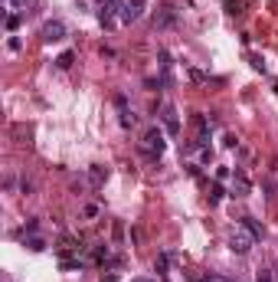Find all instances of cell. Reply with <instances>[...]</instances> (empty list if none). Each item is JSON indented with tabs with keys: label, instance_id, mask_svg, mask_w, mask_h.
<instances>
[{
	"label": "cell",
	"instance_id": "1",
	"mask_svg": "<svg viewBox=\"0 0 278 282\" xmlns=\"http://www.w3.org/2000/svg\"><path fill=\"white\" fill-rule=\"evenodd\" d=\"M226 243H229V250L236 253V256H246V253L252 250V246H255L258 240H255V236L249 233V230H246L242 223H236V226L229 230V240H226Z\"/></svg>",
	"mask_w": 278,
	"mask_h": 282
},
{
	"label": "cell",
	"instance_id": "2",
	"mask_svg": "<svg viewBox=\"0 0 278 282\" xmlns=\"http://www.w3.org/2000/svg\"><path fill=\"white\" fill-rule=\"evenodd\" d=\"M141 151H144V154H154V157H160V154L167 151V141H164V131H160L157 125L144 131V138H141Z\"/></svg>",
	"mask_w": 278,
	"mask_h": 282
},
{
	"label": "cell",
	"instance_id": "3",
	"mask_svg": "<svg viewBox=\"0 0 278 282\" xmlns=\"http://www.w3.org/2000/svg\"><path fill=\"white\" fill-rule=\"evenodd\" d=\"M40 40H43V43H59V40H66V23H62V20H46V23H43V30H40Z\"/></svg>",
	"mask_w": 278,
	"mask_h": 282
},
{
	"label": "cell",
	"instance_id": "4",
	"mask_svg": "<svg viewBox=\"0 0 278 282\" xmlns=\"http://www.w3.org/2000/svg\"><path fill=\"white\" fill-rule=\"evenodd\" d=\"M144 7H147V0H124L121 4V23L141 20V16H144Z\"/></svg>",
	"mask_w": 278,
	"mask_h": 282
},
{
	"label": "cell",
	"instance_id": "5",
	"mask_svg": "<svg viewBox=\"0 0 278 282\" xmlns=\"http://www.w3.org/2000/svg\"><path fill=\"white\" fill-rule=\"evenodd\" d=\"M229 190H232V197H249V190H252V181H249L242 171H236V174H229Z\"/></svg>",
	"mask_w": 278,
	"mask_h": 282
},
{
	"label": "cell",
	"instance_id": "6",
	"mask_svg": "<svg viewBox=\"0 0 278 282\" xmlns=\"http://www.w3.org/2000/svg\"><path fill=\"white\" fill-rule=\"evenodd\" d=\"M160 118H164V128L170 131V135H177V131H180V118H177V109L170 102L160 105Z\"/></svg>",
	"mask_w": 278,
	"mask_h": 282
},
{
	"label": "cell",
	"instance_id": "7",
	"mask_svg": "<svg viewBox=\"0 0 278 282\" xmlns=\"http://www.w3.org/2000/svg\"><path fill=\"white\" fill-rule=\"evenodd\" d=\"M177 20V10H174V4H160L157 10H154V26H160V30H164V26H170Z\"/></svg>",
	"mask_w": 278,
	"mask_h": 282
},
{
	"label": "cell",
	"instance_id": "8",
	"mask_svg": "<svg viewBox=\"0 0 278 282\" xmlns=\"http://www.w3.org/2000/svg\"><path fill=\"white\" fill-rule=\"evenodd\" d=\"M105 181H108V167H102V164L88 167V184H92V187H102Z\"/></svg>",
	"mask_w": 278,
	"mask_h": 282
},
{
	"label": "cell",
	"instance_id": "9",
	"mask_svg": "<svg viewBox=\"0 0 278 282\" xmlns=\"http://www.w3.org/2000/svg\"><path fill=\"white\" fill-rule=\"evenodd\" d=\"M242 226H246V230L252 233L255 240H262V236H265V226L258 223V220H252V217H242Z\"/></svg>",
	"mask_w": 278,
	"mask_h": 282
},
{
	"label": "cell",
	"instance_id": "10",
	"mask_svg": "<svg viewBox=\"0 0 278 282\" xmlns=\"http://www.w3.org/2000/svg\"><path fill=\"white\" fill-rule=\"evenodd\" d=\"M23 246H26V250H33V253H43V250H46V240L36 236V233H30V236H23Z\"/></svg>",
	"mask_w": 278,
	"mask_h": 282
},
{
	"label": "cell",
	"instance_id": "11",
	"mask_svg": "<svg viewBox=\"0 0 278 282\" xmlns=\"http://www.w3.org/2000/svg\"><path fill=\"white\" fill-rule=\"evenodd\" d=\"M115 7H118V4H102V7H98V23H102V26H112V10H115Z\"/></svg>",
	"mask_w": 278,
	"mask_h": 282
},
{
	"label": "cell",
	"instance_id": "12",
	"mask_svg": "<svg viewBox=\"0 0 278 282\" xmlns=\"http://www.w3.org/2000/svg\"><path fill=\"white\" fill-rule=\"evenodd\" d=\"M72 59H76V52H72V49H66V52H62V56L56 59V66H59V69H69V66H72Z\"/></svg>",
	"mask_w": 278,
	"mask_h": 282
},
{
	"label": "cell",
	"instance_id": "13",
	"mask_svg": "<svg viewBox=\"0 0 278 282\" xmlns=\"http://www.w3.org/2000/svg\"><path fill=\"white\" fill-rule=\"evenodd\" d=\"M157 59H160V69H164V76H167L170 66H174V63H170V52H167V49H157Z\"/></svg>",
	"mask_w": 278,
	"mask_h": 282
},
{
	"label": "cell",
	"instance_id": "14",
	"mask_svg": "<svg viewBox=\"0 0 278 282\" xmlns=\"http://www.w3.org/2000/svg\"><path fill=\"white\" fill-rule=\"evenodd\" d=\"M167 262H170V256H157V259H154L157 276H170V272H167Z\"/></svg>",
	"mask_w": 278,
	"mask_h": 282
},
{
	"label": "cell",
	"instance_id": "15",
	"mask_svg": "<svg viewBox=\"0 0 278 282\" xmlns=\"http://www.w3.org/2000/svg\"><path fill=\"white\" fill-rule=\"evenodd\" d=\"M82 214H85V220H95L98 214H102V207H98V204H85V207H82Z\"/></svg>",
	"mask_w": 278,
	"mask_h": 282
},
{
	"label": "cell",
	"instance_id": "16",
	"mask_svg": "<svg viewBox=\"0 0 278 282\" xmlns=\"http://www.w3.org/2000/svg\"><path fill=\"white\" fill-rule=\"evenodd\" d=\"M219 200H223V187L213 184V187H210V204H219Z\"/></svg>",
	"mask_w": 278,
	"mask_h": 282
},
{
	"label": "cell",
	"instance_id": "17",
	"mask_svg": "<svg viewBox=\"0 0 278 282\" xmlns=\"http://www.w3.org/2000/svg\"><path fill=\"white\" fill-rule=\"evenodd\" d=\"M16 26H20V16H16V13H7V30H16Z\"/></svg>",
	"mask_w": 278,
	"mask_h": 282
},
{
	"label": "cell",
	"instance_id": "18",
	"mask_svg": "<svg viewBox=\"0 0 278 282\" xmlns=\"http://www.w3.org/2000/svg\"><path fill=\"white\" fill-rule=\"evenodd\" d=\"M200 282H229V279H226V276H203Z\"/></svg>",
	"mask_w": 278,
	"mask_h": 282
},
{
	"label": "cell",
	"instance_id": "19",
	"mask_svg": "<svg viewBox=\"0 0 278 282\" xmlns=\"http://www.w3.org/2000/svg\"><path fill=\"white\" fill-rule=\"evenodd\" d=\"M102 282H118V276H115V272H108V276H105V272H102Z\"/></svg>",
	"mask_w": 278,
	"mask_h": 282
},
{
	"label": "cell",
	"instance_id": "20",
	"mask_svg": "<svg viewBox=\"0 0 278 282\" xmlns=\"http://www.w3.org/2000/svg\"><path fill=\"white\" fill-rule=\"evenodd\" d=\"M258 282H272V279H268V272H262V279H258Z\"/></svg>",
	"mask_w": 278,
	"mask_h": 282
},
{
	"label": "cell",
	"instance_id": "21",
	"mask_svg": "<svg viewBox=\"0 0 278 282\" xmlns=\"http://www.w3.org/2000/svg\"><path fill=\"white\" fill-rule=\"evenodd\" d=\"M98 4H118V0H98Z\"/></svg>",
	"mask_w": 278,
	"mask_h": 282
},
{
	"label": "cell",
	"instance_id": "22",
	"mask_svg": "<svg viewBox=\"0 0 278 282\" xmlns=\"http://www.w3.org/2000/svg\"><path fill=\"white\" fill-rule=\"evenodd\" d=\"M131 282H154V279H131Z\"/></svg>",
	"mask_w": 278,
	"mask_h": 282
},
{
	"label": "cell",
	"instance_id": "23",
	"mask_svg": "<svg viewBox=\"0 0 278 282\" xmlns=\"http://www.w3.org/2000/svg\"><path fill=\"white\" fill-rule=\"evenodd\" d=\"M229 282H239V279H229Z\"/></svg>",
	"mask_w": 278,
	"mask_h": 282
}]
</instances>
